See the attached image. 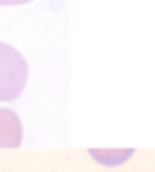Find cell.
<instances>
[{
    "label": "cell",
    "instance_id": "1",
    "mask_svg": "<svg viewBox=\"0 0 155 172\" xmlns=\"http://www.w3.org/2000/svg\"><path fill=\"white\" fill-rule=\"evenodd\" d=\"M29 67L14 46L0 42V101H12L25 90Z\"/></svg>",
    "mask_w": 155,
    "mask_h": 172
},
{
    "label": "cell",
    "instance_id": "3",
    "mask_svg": "<svg viewBox=\"0 0 155 172\" xmlns=\"http://www.w3.org/2000/svg\"><path fill=\"white\" fill-rule=\"evenodd\" d=\"M88 153L92 155L94 161L102 163L105 166H115L128 161L132 155H134V149H88Z\"/></svg>",
    "mask_w": 155,
    "mask_h": 172
},
{
    "label": "cell",
    "instance_id": "2",
    "mask_svg": "<svg viewBox=\"0 0 155 172\" xmlns=\"http://www.w3.org/2000/svg\"><path fill=\"white\" fill-rule=\"evenodd\" d=\"M23 140V124L12 109H0V147H19Z\"/></svg>",
    "mask_w": 155,
    "mask_h": 172
}]
</instances>
